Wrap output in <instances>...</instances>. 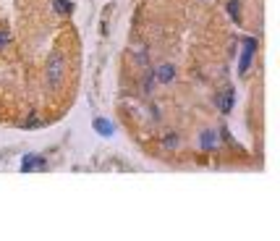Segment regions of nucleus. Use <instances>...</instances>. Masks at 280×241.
<instances>
[{
    "label": "nucleus",
    "instance_id": "obj_10",
    "mask_svg": "<svg viewBox=\"0 0 280 241\" xmlns=\"http://www.w3.org/2000/svg\"><path fill=\"white\" fill-rule=\"evenodd\" d=\"M163 144H165V149H173V147H178V144H181V139H178V134H176V131H170V134H168V137L163 139Z\"/></svg>",
    "mask_w": 280,
    "mask_h": 241
},
{
    "label": "nucleus",
    "instance_id": "obj_11",
    "mask_svg": "<svg viewBox=\"0 0 280 241\" xmlns=\"http://www.w3.org/2000/svg\"><path fill=\"white\" fill-rule=\"evenodd\" d=\"M11 45V34H8V29H0V50H6Z\"/></svg>",
    "mask_w": 280,
    "mask_h": 241
},
{
    "label": "nucleus",
    "instance_id": "obj_5",
    "mask_svg": "<svg viewBox=\"0 0 280 241\" xmlns=\"http://www.w3.org/2000/svg\"><path fill=\"white\" fill-rule=\"evenodd\" d=\"M45 168V157H39V155H26L24 160H21V171L26 173V171H42Z\"/></svg>",
    "mask_w": 280,
    "mask_h": 241
},
{
    "label": "nucleus",
    "instance_id": "obj_8",
    "mask_svg": "<svg viewBox=\"0 0 280 241\" xmlns=\"http://www.w3.org/2000/svg\"><path fill=\"white\" fill-rule=\"evenodd\" d=\"M95 129L102 134V137H113V124H107L105 118H97V120H95Z\"/></svg>",
    "mask_w": 280,
    "mask_h": 241
},
{
    "label": "nucleus",
    "instance_id": "obj_3",
    "mask_svg": "<svg viewBox=\"0 0 280 241\" xmlns=\"http://www.w3.org/2000/svg\"><path fill=\"white\" fill-rule=\"evenodd\" d=\"M215 102H217V108H220L223 113H230V108H233V89H230V87H225L223 92H217Z\"/></svg>",
    "mask_w": 280,
    "mask_h": 241
},
{
    "label": "nucleus",
    "instance_id": "obj_1",
    "mask_svg": "<svg viewBox=\"0 0 280 241\" xmlns=\"http://www.w3.org/2000/svg\"><path fill=\"white\" fill-rule=\"evenodd\" d=\"M45 73H48V84L50 87H58L60 82H63V76H66V58L60 55L58 50L50 53L48 66H45Z\"/></svg>",
    "mask_w": 280,
    "mask_h": 241
},
{
    "label": "nucleus",
    "instance_id": "obj_13",
    "mask_svg": "<svg viewBox=\"0 0 280 241\" xmlns=\"http://www.w3.org/2000/svg\"><path fill=\"white\" fill-rule=\"evenodd\" d=\"M34 126H39V118H37V115H29V118L24 120V129H34Z\"/></svg>",
    "mask_w": 280,
    "mask_h": 241
},
{
    "label": "nucleus",
    "instance_id": "obj_12",
    "mask_svg": "<svg viewBox=\"0 0 280 241\" xmlns=\"http://www.w3.org/2000/svg\"><path fill=\"white\" fill-rule=\"evenodd\" d=\"M154 82H157V79H154V71H149V73H147V79H144V92H147V95L152 92V87H154Z\"/></svg>",
    "mask_w": 280,
    "mask_h": 241
},
{
    "label": "nucleus",
    "instance_id": "obj_9",
    "mask_svg": "<svg viewBox=\"0 0 280 241\" xmlns=\"http://www.w3.org/2000/svg\"><path fill=\"white\" fill-rule=\"evenodd\" d=\"M53 6H55L58 13H63V16L73 11V3H71V0H53Z\"/></svg>",
    "mask_w": 280,
    "mask_h": 241
},
{
    "label": "nucleus",
    "instance_id": "obj_6",
    "mask_svg": "<svg viewBox=\"0 0 280 241\" xmlns=\"http://www.w3.org/2000/svg\"><path fill=\"white\" fill-rule=\"evenodd\" d=\"M228 16L236 21V24H241V0H228Z\"/></svg>",
    "mask_w": 280,
    "mask_h": 241
},
{
    "label": "nucleus",
    "instance_id": "obj_2",
    "mask_svg": "<svg viewBox=\"0 0 280 241\" xmlns=\"http://www.w3.org/2000/svg\"><path fill=\"white\" fill-rule=\"evenodd\" d=\"M254 50H257V39L249 37V39L244 42V50H241V63H238V71H241V73L249 71V63H252V58H254Z\"/></svg>",
    "mask_w": 280,
    "mask_h": 241
},
{
    "label": "nucleus",
    "instance_id": "obj_7",
    "mask_svg": "<svg viewBox=\"0 0 280 241\" xmlns=\"http://www.w3.org/2000/svg\"><path fill=\"white\" fill-rule=\"evenodd\" d=\"M202 147H205V149H215L217 147V134L215 131H205V134H202Z\"/></svg>",
    "mask_w": 280,
    "mask_h": 241
},
{
    "label": "nucleus",
    "instance_id": "obj_4",
    "mask_svg": "<svg viewBox=\"0 0 280 241\" xmlns=\"http://www.w3.org/2000/svg\"><path fill=\"white\" fill-rule=\"evenodd\" d=\"M154 79L163 82V84H170L176 79V66H170V63H163L157 71H154Z\"/></svg>",
    "mask_w": 280,
    "mask_h": 241
}]
</instances>
